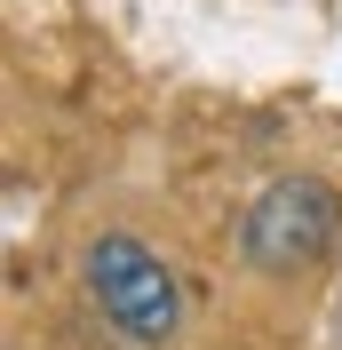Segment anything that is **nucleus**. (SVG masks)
Wrapping results in <instances>:
<instances>
[{
	"instance_id": "2",
	"label": "nucleus",
	"mask_w": 342,
	"mask_h": 350,
	"mask_svg": "<svg viewBox=\"0 0 342 350\" xmlns=\"http://www.w3.org/2000/svg\"><path fill=\"white\" fill-rule=\"evenodd\" d=\"M88 295L111 319V334L135 342V350H168L183 334V286H175V271L144 239H128V231H104L88 247Z\"/></svg>"
},
{
	"instance_id": "1",
	"label": "nucleus",
	"mask_w": 342,
	"mask_h": 350,
	"mask_svg": "<svg viewBox=\"0 0 342 350\" xmlns=\"http://www.w3.org/2000/svg\"><path fill=\"white\" fill-rule=\"evenodd\" d=\"M334 239H342V199L319 175H278V183L255 191V207L239 215V255H247V271H263V279H302V271H319V262L334 255Z\"/></svg>"
}]
</instances>
